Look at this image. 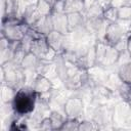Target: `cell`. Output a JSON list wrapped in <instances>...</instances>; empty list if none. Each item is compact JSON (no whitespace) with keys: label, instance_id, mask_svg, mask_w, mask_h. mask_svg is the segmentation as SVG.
Returning a JSON list of instances; mask_svg holds the SVG:
<instances>
[{"label":"cell","instance_id":"1","mask_svg":"<svg viewBox=\"0 0 131 131\" xmlns=\"http://www.w3.org/2000/svg\"><path fill=\"white\" fill-rule=\"evenodd\" d=\"M15 102L17 104V107H19V108L23 107V112H27L29 110L28 107L31 106V104H32L31 100L29 99V97L27 95H21V96L17 97Z\"/></svg>","mask_w":131,"mask_h":131}]
</instances>
